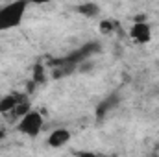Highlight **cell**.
<instances>
[{
  "instance_id": "obj_1",
  "label": "cell",
  "mask_w": 159,
  "mask_h": 157,
  "mask_svg": "<svg viewBox=\"0 0 159 157\" xmlns=\"http://www.w3.org/2000/svg\"><path fill=\"white\" fill-rule=\"evenodd\" d=\"M26 7H28L26 2H11V4L2 6L0 7V32L17 28L24 19Z\"/></svg>"
},
{
  "instance_id": "obj_2",
  "label": "cell",
  "mask_w": 159,
  "mask_h": 157,
  "mask_svg": "<svg viewBox=\"0 0 159 157\" xmlns=\"http://www.w3.org/2000/svg\"><path fill=\"white\" fill-rule=\"evenodd\" d=\"M43 126H44V120L41 117L39 111H30L28 115H24V117L20 118V122H19V131L20 133H24V135H28V137H37L41 133V129H43Z\"/></svg>"
},
{
  "instance_id": "obj_3",
  "label": "cell",
  "mask_w": 159,
  "mask_h": 157,
  "mask_svg": "<svg viewBox=\"0 0 159 157\" xmlns=\"http://www.w3.org/2000/svg\"><path fill=\"white\" fill-rule=\"evenodd\" d=\"M129 35L135 43L144 44V43H150V39H152V30L144 20H135V24L129 30Z\"/></svg>"
},
{
  "instance_id": "obj_4",
  "label": "cell",
  "mask_w": 159,
  "mask_h": 157,
  "mask_svg": "<svg viewBox=\"0 0 159 157\" xmlns=\"http://www.w3.org/2000/svg\"><path fill=\"white\" fill-rule=\"evenodd\" d=\"M70 131L69 129H65V128H59V129H54L52 133H50V137H48V146H52V148H61V146H65L69 141H70Z\"/></svg>"
},
{
  "instance_id": "obj_5",
  "label": "cell",
  "mask_w": 159,
  "mask_h": 157,
  "mask_svg": "<svg viewBox=\"0 0 159 157\" xmlns=\"http://www.w3.org/2000/svg\"><path fill=\"white\" fill-rule=\"evenodd\" d=\"M117 105H119V96H117V94H111V96H107V98L96 107V115H98L100 118H104L111 109H115Z\"/></svg>"
},
{
  "instance_id": "obj_6",
  "label": "cell",
  "mask_w": 159,
  "mask_h": 157,
  "mask_svg": "<svg viewBox=\"0 0 159 157\" xmlns=\"http://www.w3.org/2000/svg\"><path fill=\"white\" fill-rule=\"evenodd\" d=\"M17 102H19V94H7V96L0 98V113H2V115H6V113H13Z\"/></svg>"
},
{
  "instance_id": "obj_7",
  "label": "cell",
  "mask_w": 159,
  "mask_h": 157,
  "mask_svg": "<svg viewBox=\"0 0 159 157\" xmlns=\"http://www.w3.org/2000/svg\"><path fill=\"white\" fill-rule=\"evenodd\" d=\"M30 111H32V107H30V98H28L26 94H19V102H17V105H15L13 115L22 118L24 115H28Z\"/></svg>"
},
{
  "instance_id": "obj_8",
  "label": "cell",
  "mask_w": 159,
  "mask_h": 157,
  "mask_svg": "<svg viewBox=\"0 0 159 157\" xmlns=\"http://www.w3.org/2000/svg\"><path fill=\"white\" fill-rule=\"evenodd\" d=\"M76 11L81 13V15H85V17H94V15L100 13V7H98L96 4L89 2V4H80L78 7H76Z\"/></svg>"
},
{
  "instance_id": "obj_9",
  "label": "cell",
  "mask_w": 159,
  "mask_h": 157,
  "mask_svg": "<svg viewBox=\"0 0 159 157\" xmlns=\"http://www.w3.org/2000/svg\"><path fill=\"white\" fill-rule=\"evenodd\" d=\"M34 81H35V83L44 81V74H43V67H41V65H37L35 70H34Z\"/></svg>"
},
{
  "instance_id": "obj_10",
  "label": "cell",
  "mask_w": 159,
  "mask_h": 157,
  "mask_svg": "<svg viewBox=\"0 0 159 157\" xmlns=\"http://www.w3.org/2000/svg\"><path fill=\"white\" fill-rule=\"evenodd\" d=\"M100 28H102V32H104V34H109V32H111V28H113V22H111V20H104V22L100 24Z\"/></svg>"
},
{
  "instance_id": "obj_11",
  "label": "cell",
  "mask_w": 159,
  "mask_h": 157,
  "mask_svg": "<svg viewBox=\"0 0 159 157\" xmlns=\"http://www.w3.org/2000/svg\"><path fill=\"white\" fill-rule=\"evenodd\" d=\"M80 157H102V155H96V154H91V152H83V154H80Z\"/></svg>"
}]
</instances>
